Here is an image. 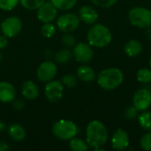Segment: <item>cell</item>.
I'll use <instances>...</instances> for the list:
<instances>
[{
  "label": "cell",
  "mask_w": 151,
  "mask_h": 151,
  "mask_svg": "<svg viewBox=\"0 0 151 151\" xmlns=\"http://www.w3.org/2000/svg\"><path fill=\"white\" fill-rule=\"evenodd\" d=\"M19 0H0V9L3 11H11L19 4Z\"/></svg>",
  "instance_id": "83f0119b"
},
{
  "label": "cell",
  "mask_w": 151,
  "mask_h": 151,
  "mask_svg": "<svg viewBox=\"0 0 151 151\" xmlns=\"http://www.w3.org/2000/svg\"><path fill=\"white\" fill-rule=\"evenodd\" d=\"M108 137V130L104 123L99 120H92L88 123L86 129V142L88 147L99 150L106 144Z\"/></svg>",
  "instance_id": "6da1fadb"
},
{
  "label": "cell",
  "mask_w": 151,
  "mask_h": 151,
  "mask_svg": "<svg viewBox=\"0 0 151 151\" xmlns=\"http://www.w3.org/2000/svg\"><path fill=\"white\" fill-rule=\"evenodd\" d=\"M79 18L81 20L85 22L86 24H95L98 19L97 12L89 5H84L81 7L79 11Z\"/></svg>",
  "instance_id": "5bb4252c"
},
{
  "label": "cell",
  "mask_w": 151,
  "mask_h": 151,
  "mask_svg": "<svg viewBox=\"0 0 151 151\" xmlns=\"http://www.w3.org/2000/svg\"><path fill=\"white\" fill-rule=\"evenodd\" d=\"M80 18L74 13H65L61 15L57 20L58 29L64 33H69L76 30L80 26Z\"/></svg>",
  "instance_id": "8992f818"
},
{
  "label": "cell",
  "mask_w": 151,
  "mask_h": 151,
  "mask_svg": "<svg viewBox=\"0 0 151 151\" xmlns=\"http://www.w3.org/2000/svg\"><path fill=\"white\" fill-rule=\"evenodd\" d=\"M69 147L73 151H86L89 148L87 142L80 138H74V137L70 140Z\"/></svg>",
  "instance_id": "44dd1931"
},
{
  "label": "cell",
  "mask_w": 151,
  "mask_h": 151,
  "mask_svg": "<svg viewBox=\"0 0 151 151\" xmlns=\"http://www.w3.org/2000/svg\"><path fill=\"white\" fill-rule=\"evenodd\" d=\"M5 129H6V125L3 121H0V132H4Z\"/></svg>",
  "instance_id": "d590c367"
},
{
  "label": "cell",
  "mask_w": 151,
  "mask_h": 151,
  "mask_svg": "<svg viewBox=\"0 0 151 151\" xmlns=\"http://www.w3.org/2000/svg\"><path fill=\"white\" fill-rule=\"evenodd\" d=\"M58 72L56 65L51 61H45L42 63L36 72L37 78L42 82H48L54 79Z\"/></svg>",
  "instance_id": "8fae6325"
},
{
  "label": "cell",
  "mask_w": 151,
  "mask_h": 151,
  "mask_svg": "<svg viewBox=\"0 0 151 151\" xmlns=\"http://www.w3.org/2000/svg\"><path fill=\"white\" fill-rule=\"evenodd\" d=\"M124 81V73L116 67L103 70L97 77L98 85L105 90H113L119 88Z\"/></svg>",
  "instance_id": "3957f363"
},
{
  "label": "cell",
  "mask_w": 151,
  "mask_h": 151,
  "mask_svg": "<svg viewBox=\"0 0 151 151\" xmlns=\"http://www.w3.org/2000/svg\"><path fill=\"white\" fill-rule=\"evenodd\" d=\"M150 69H151V57H150Z\"/></svg>",
  "instance_id": "8d00e7d4"
},
{
  "label": "cell",
  "mask_w": 151,
  "mask_h": 151,
  "mask_svg": "<svg viewBox=\"0 0 151 151\" xmlns=\"http://www.w3.org/2000/svg\"><path fill=\"white\" fill-rule=\"evenodd\" d=\"M73 54L67 49H61L55 54V60L59 64H65L72 58Z\"/></svg>",
  "instance_id": "603a6c76"
},
{
  "label": "cell",
  "mask_w": 151,
  "mask_h": 151,
  "mask_svg": "<svg viewBox=\"0 0 151 151\" xmlns=\"http://www.w3.org/2000/svg\"><path fill=\"white\" fill-rule=\"evenodd\" d=\"M21 93L23 96L27 100H34L39 95V89L37 85L32 81H27L22 84Z\"/></svg>",
  "instance_id": "2e32d148"
},
{
  "label": "cell",
  "mask_w": 151,
  "mask_h": 151,
  "mask_svg": "<svg viewBox=\"0 0 151 151\" xmlns=\"http://www.w3.org/2000/svg\"><path fill=\"white\" fill-rule=\"evenodd\" d=\"M21 5L27 10H37L45 0H19Z\"/></svg>",
  "instance_id": "d4e9b609"
},
{
  "label": "cell",
  "mask_w": 151,
  "mask_h": 151,
  "mask_svg": "<svg viewBox=\"0 0 151 151\" xmlns=\"http://www.w3.org/2000/svg\"><path fill=\"white\" fill-rule=\"evenodd\" d=\"M137 112H138V111H137L134 106L129 107V108L127 110V111H126V117H127L128 119H134V118L137 116Z\"/></svg>",
  "instance_id": "1f68e13d"
},
{
  "label": "cell",
  "mask_w": 151,
  "mask_h": 151,
  "mask_svg": "<svg viewBox=\"0 0 151 151\" xmlns=\"http://www.w3.org/2000/svg\"><path fill=\"white\" fill-rule=\"evenodd\" d=\"M50 2L55 5L57 9L67 11L76 4L77 0H50Z\"/></svg>",
  "instance_id": "7402d4cb"
},
{
  "label": "cell",
  "mask_w": 151,
  "mask_h": 151,
  "mask_svg": "<svg viewBox=\"0 0 151 151\" xmlns=\"http://www.w3.org/2000/svg\"><path fill=\"white\" fill-rule=\"evenodd\" d=\"M37 10V17L43 23L53 21L58 14L57 8L51 2H44Z\"/></svg>",
  "instance_id": "7c38bea8"
},
{
  "label": "cell",
  "mask_w": 151,
  "mask_h": 151,
  "mask_svg": "<svg viewBox=\"0 0 151 151\" xmlns=\"http://www.w3.org/2000/svg\"><path fill=\"white\" fill-rule=\"evenodd\" d=\"M142 51V44L138 40H130L124 47V52L128 57H136Z\"/></svg>",
  "instance_id": "e0dca14e"
},
{
  "label": "cell",
  "mask_w": 151,
  "mask_h": 151,
  "mask_svg": "<svg viewBox=\"0 0 151 151\" xmlns=\"http://www.w3.org/2000/svg\"><path fill=\"white\" fill-rule=\"evenodd\" d=\"M138 122L143 130L147 132L151 131V111L147 110L142 111V113L138 116Z\"/></svg>",
  "instance_id": "ffe728a7"
},
{
  "label": "cell",
  "mask_w": 151,
  "mask_h": 151,
  "mask_svg": "<svg viewBox=\"0 0 151 151\" xmlns=\"http://www.w3.org/2000/svg\"><path fill=\"white\" fill-rule=\"evenodd\" d=\"M73 56L75 58V59L78 62L88 63L92 59L94 53L91 45L85 42H79L74 45L73 50Z\"/></svg>",
  "instance_id": "30bf717a"
},
{
  "label": "cell",
  "mask_w": 151,
  "mask_h": 151,
  "mask_svg": "<svg viewBox=\"0 0 151 151\" xmlns=\"http://www.w3.org/2000/svg\"><path fill=\"white\" fill-rule=\"evenodd\" d=\"M62 42L65 47L72 48V47H74V45L76 44V40H75V37L73 35L66 34L62 37Z\"/></svg>",
  "instance_id": "4dcf8cb0"
},
{
  "label": "cell",
  "mask_w": 151,
  "mask_h": 151,
  "mask_svg": "<svg viewBox=\"0 0 151 151\" xmlns=\"http://www.w3.org/2000/svg\"><path fill=\"white\" fill-rule=\"evenodd\" d=\"M12 103V107L15 111H21L25 106V104L20 100H16V101L13 100Z\"/></svg>",
  "instance_id": "d6a6232c"
},
{
  "label": "cell",
  "mask_w": 151,
  "mask_h": 151,
  "mask_svg": "<svg viewBox=\"0 0 151 151\" xmlns=\"http://www.w3.org/2000/svg\"><path fill=\"white\" fill-rule=\"evenodd\" d=\"M8 44V39L5 35L0 36V49H4Z\"/></svg>",
  "instance_id": "836d02e7"
},
{
  "label": "cell",
  "mask_w": 151,
  "mask_h": 151,
  "mask_svg": "<svg viewBox=\"0 0 151 151\" xmlns=\"http://www.w3.org/2000/svg\"><path fill=\"white\" fill-rule=\"evenodd\" d=\"M133 106L138 111H144L151 106V92L147 88L138 89L133 97Z\"/></svg>",
  "instance_id": "52a82bcc"
},
{
  "label": "cell",
  "mask_w": 151,
  "mask_h": 151,
  "mask_svg": "<svg viewBox=\"0 0 151 151\" xmlns=\"http://www.w3.org/2000/svg\"><path fill=\"white\" fill-rule=\"evenodd\" d=\"M63 83L59 81H50L47 82L45 86V96L49 102L50 103H58L63 96Z\"/></svg>",
  "instance_id": "9c48e42d"
},
{
  "label": "cell",
  "mask_w": 151,
  "mask_h": 151,
  "mask_svg": "<svg viewBox=\"0 0 151 151\" xmlns=\"http://www.w3.org/2000/svg\"><path fill=\"white\" fill-rule=\"evenodd\" d=\"M128 19L134 27L148 28L151 26V11L142 6L134 7L128 12Z\"/></svg>",
  "instance_id": "277c9868"
},
{
  "label": "cell",
  "mask_w": 151,
  "mask_h": 151,
  "mask_svg": "<svg viewBox=\"0 0 151 151\" xmlns=\"http://www.w3.org/2000/svg\"><path fill=\"white\" fill-rule=\"evenodd\" d=\"M16 96L14 87L6 81L0 82V102L2 103H12Z\"/></svg>",
  "instance_id": "9a60e30c"
},
{
  "label": "cell",
  "mask_w": 151,
  "mask_h": 151,
  "mask_svg": "<svg viewBox=\"0 0 151 151\" xmlns=\"http://www.w3.org/2000/svg\"><path fill=\"white\" fill-rule=\"evenodd\" d=\"M78 78L84 82H91L96 79L95 71L88 65H81L77 69Z\"/></svg>",
  "instance_id": "ac0fdd59"
},
{
  "label": "cell",
  "mask_w": 151,
  "mask_h": 151,
  "mask_svg": "<svg viewBox=\"0 0 151 151\" xmlns=\"http://www.w3.org/2000/svg\"><path fill=\"white\" fill-rule=\"evenodd\" d=\"M136 79L141 83H150L151 82V69L142 68L137 72Z\"/></svg>",
  "instance_id": "cb8c5ba5"
},
{
  "label": "cell",
  "mask_w": 151,
  "mask_h": 151,
  "mask_svg": "<svg viewBox=\"0 0 151 151\" xmlns=\"http://www.w3.org/2000/svg\"><path fill=\"white\" fill-rule=\"evenodd\" d=\"M8 149H9V146L7 145V143L0 142V151H5Z\"/></svg>",
  "instance_id": "e575fe53"
},
{
  "label": "cell",
  "mask_w": 151,
  "mask_h": 151,
  "mask_svg": "<svg viewBox=\"0 0 151 151\" xmlns=\"http://www.w3.org/2000/svg\"><path fill=\"white\" fill-rule=\"evenodd\" d=\"M140 145L144 150H151V131L142 135L140 141Z\"/></svg>",
  "instance_id": "f1b7e54d"
},
{
  "label": "cell",
  "mask_w": 151,
  "mask_h": 151,
  "mask_svg": "<svg viewBox=\"0 0 151 151\" xmlns=\"http://www.w3.org/2000/svg\"><path fill=\"white\" fill-rule=\"evenodd\" d=\"M8 134L9 136L13 139L14 141L17 142H20L22 141L25 136H26V131L23 128V127H21L20 125L17 124V123H13L11 124L8 127Z\"/></svg>",
  "instance_id": "d6986e66"
},
{
  "label": "cell",
  "mask_w": 151,
  "mask_h": 151,
  "mask_svg": "<svg viewBox=\"0 0 151 151\" xmlns=\"http://www.w3.org/2000/svg\"><path fill=\"white\" fill-rule=\"evenodd\" d=\"M62 83L67 88H73L77 85V78L73 74H65L62 77Z\"/></svg>",
  "instance_id": "4316f807"
},
{
  "label": "cell",
  "mask_w": 151,
  "mask_h": 151,
  "mask_svg": "<svg viewBox=\"0 0 151 151\" xmlns=\"http://www.w3.org/2000/svg\"><path fill=\"white\" fill-rule=\"evenodd\" d=\"M91 2L98 7L110 8L113 6L118 2V0H91Z\"/></svg>",
  "instance_id": "f546056e"
},
{
  "label": "cell",
  "mask_w": 151,
  "mask_h": 151,
  "mask_svg": "<svg viewBox=\"0 0 151 151\" xmlns=\"http://www.w3.org/2000/svg\"><path fill=\"white\" fill-rule=\"evenodd\" d=\"M41 32L44 37H51L56 33V27L50 22L44 23V25L41 28Z\"/></svg>",
  "instance_id": "484cf974"
},
{
  "label": "cell",
  "mask_w": 151,
  "mask_h": 151,
  "mask_svg": "<svg viewBox=\"0 0 151 151\" xmlns=\"http://www.w3.org/2000/svg\"><path fill=\"white\" fill-rule=\"evenodd\" d=\"M87 39L89 45L96 48H104L111 43L112 35L106 26L103 24H95L88 30Z\"/></svg>",
  "instance_id": "7a4b0ae2"
},
{
  "label": "cell",
  "mask_w": 151,
  "mask_h": 151,
  "mask_svg": "<svg viewBox=\"0 0 151 151\" xmlns=\"http://www.w3.org/2000/svg\"><path fill=\"white\" fill-rule=\"evenodd\" d=\"M22 28L21 20L15 16L6 18L1 23V31L6 37H13L17 35Z\"/></svg>",
  "instance_id": "ba28073f"
},
{
  "label": "cell",
  "mask_w": 151,
  "mask_h": 151,
  "mask_svg": "<svg viewBox=\"0 0 151 151\" xmlns=\"http://www.w3.org/2000/svg\"><path fill=\"white\" fill-rule=\"evenodd\" d=\"M129 135L127 131L119 128L111 137V147L116 150H124L129 146Z\"/></svg>",
  "instance_id": "4fadbf2b"
},
{
  "label": "cell",
  "mask_w": 151,
  "mask_h": 151,
  "mask_svg": "<svg viewBox=\"0 0 151 151\" xmlns=\"http://www.w3.org/2000/svg\"><path fill=\"white\" fill-rule=\"evenodd\" d=\"M52 132L57 138L63 141H68L76 136L78 133V127L70 120L61 119L53 125Z\"/></svg>",
  "instance_id": "5b68a950"
}]
</instances>
